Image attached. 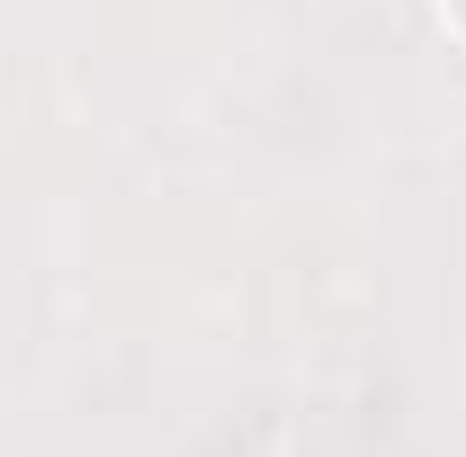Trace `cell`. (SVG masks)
<instances>
[{
	"instance_id": "obj_1",
	"label": "cell",
	"mask_w": 466,
	"mask_h": 457,
	"mask_svg": "<svg viewBox=\"0 0 466 457\" xmlns=\"http://www.w3.org/2000/svg\"><path fill=\"white\" fill-rule=\"evenodd\" d=\"M449 9H458V27H466V0H449Z\"/></svg>"
}]
</instances>
